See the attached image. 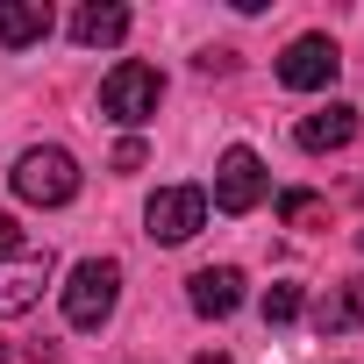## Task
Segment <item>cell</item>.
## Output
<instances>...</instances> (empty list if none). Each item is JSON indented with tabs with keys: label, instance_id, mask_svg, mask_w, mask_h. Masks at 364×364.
<instances>
[{
	"label": "cell",
	"instance_id": "obj_1",
	"mask_svg": "<svg viewBox=\"0 0 364 364\" xmlns=\"http://www.w3.org/2000/svg\"><path fill=\"white\" fill-rule=\"evenodd\" d=\"M157 100H164V79H157V65H143V58H122V65L100 79V114L122 122V129H143V122L157 114Z\"/></svg>",
	"mask_w": 364,
	"mask_h": 364
},
{
	"label": "cell",
	"instance_id": "obj_5",
	"mask_svg": "<svg viewBox=\"0 0 364 364\" xmlns=\"http://www.w3.org/2000/svg\"><path fill=\"white\" fill-rule=\"evenodd\" d=\"M264 186H272V178H264V157L257 150H222V164H215V208L222 215H250L257 200H264Z\"/></svg>",
	"mask_w": 364,
	"mask_h": 364
},
{
	"label": "cell",
	"instance_id": "obj_10",
	"mask_svg": "<svg viewBox=\"0 0 364 364\" xmlns=\"http://www.w3.org/2000/svg\"><path fill=\"white\" fill-rule=\"evenodd\" d=\"M357 136V107H343V100H328L321 114H307L300 129H293V143L307 150V157H321V150H343Z\"/></svg>",
	"mask_w": 364,
	"mask_h": 364
},
{
	"label": "cell",
	"instance_id": "obj_15",
	"mask_svg": "<svg viewBox=\"0 0 364 364\" xmlns=\"http://www.w3.org/2000/svg\"><path fill=\"white\" fill-rule=\"evenodd\" d=\"M15 250H22V222H15V215H0V257H15Z\"/></svg>",
	"mask_w": 364,
	"mask_h": 364
},
{
	"label": "cell",
	"instance_id": "obj_14",
	"mask_svg": "<svg viewBox=\"0 0 364 364\" xmlns=\"http://www.w3.org/2000/svg\"><path fill=\"white\" fill-rule=\"evenodd\" d=\"M279 222L307 229V222H321V200H314V193H279Z\"/></svg>",
	"mask_w": 364,
	"mask_h": 364
},
{
	"label": "cell",
	"instance_id": "obj_8",
	"mask_svg": "<svg viewBox=\"0 0 364 364\" xmlns=\"http://www.w3.org/2000/svg\"><path fill=\"white\" fill-rule=\"evenodd\" d=\"M186 307H193L200 321H229V314L243 307V272H236V264H200V272L186 279Z\"/></svg>",
	"mask_w": 364,
	"mask_h": 364
},
{
	"label": "cell",
	"instance_id": "obj_19",
	"mask_svg": "<svg viewBox=\"0 0 364 364\" xmlns=\"http://www.w3.org/2000/svg\"><path fill=\"white\" fill-rule=\"evenodd\" d=\"M357 243H364V236H357Z\"/></svg>",
	"mask_w": 364,
	"mask_h": 364
},
{
	"label": "cell",
	"instance_id": "obj_12",
	"mask_svg": "<svg viewBox=\"0 0 364 364\" xmlns=\"http://www.w3.org/2000/svg\"><path fill=\"white\" fill-rule=\"evenodd\" d=\"M50 36V8L43 0H0V50H29Z\"/></svg>",
	"mask_w": 364,
	"mask_h": 364
},
{
	"label": "cell",
	"instance_id": "obj_2",
	"mask_svg": "<svg viewBox=\"0 0 364 364\" xmlns=\"http://www.w3.org/2000/svg\"><path fill=\"white\" fill-rule=\"evenodd\" d=\"M8 178H15V193H22L29 208H65V200L79 193V164H72V150H58V143L22 150Z\"/></svg>",
	"mask_w": 364,
	"mask_h": 364
},
{
	"label": "cell",
	"instance_id": "obj_17",
	"mask_svg": "<svg viewBox=\"0 0 364 364\" xmlns=\"http://www.w3.org/2000/svg\"><path fill=\"white\" fill-rule=\"evenodd\" d=\"M193 364H229V357H222V350H208V357H193Z\"/></svg>",
	"mask_w": 364,
	"mask_h": 364
},
{
	"label": "cell",
	"instance_id": "obj_18",
	"mask_svg": "<svg viewBox=\"0 0 364 364\" xmlns=\"http://www.w3.org/2000/svg\"><path fill=\"white\" fill-rule=\"evenodd\" d=\"M0 364H8V343H0Z\"/></svg>",
	"mask_w": 364,
	"mask_h": 364
},
{
	"label": "cell",
	"instance_id": "obj_6",
	"mask_svg": "<svg viewBox=\"0 0 364 364\" xmlns=\"http://www.w3.org/2000/svg\"><path fill=\"white\" fill-rule=\"evenodd\" d=\"M336 72H343V50L328 36H293L279 58V86H293V93H321V86H336Z\"/></svg>",
	"mask_w": 364,
	"mask_h": 364
},
{
	"label": "cell",
	"instance_id": "obj_13",
	"mask_svg": "<svg viewBox=\"0 0 364 364\" xmlns=\"http://www.w3.org/2000/svg\"><path fill=\"white\" fill-rule=\"evenodd\" d=\"M257 314H264V328H286V321H300V286H272Z\"/></svg>",
	"mask_w": 364,
	"mask_h": 364
},
{
	"label": "cell",
	"instance_id": "obj_7",
	"mask_svg": "<svg viewBox=\"0 0 364 364\" xmlns=\"http://www.w3.org/2000/svg\"><path fill=\"white\" fill-rule=\"evenodd\" d=\"M50 250H15V257H0V321L8 314H29L36 300H43V286H50Z\"/></svg>",
	"mask_w": 364,
	"mask_h": 364
},
{
	"label": "cell",
	"instance_id": "obj_4",
	"mask_svg": "<svg viewBox=\"0 0 364 364\" xmlns=\"http://www.w3.org/2000/svg\"><path fill=\"white\" fill-rule=\"evenodd\" d=\"M143 236L150 243H193L200 229H208V193L200 186H164V193H150V208H143Z\"/></svg>",
	"mask_w": 364,
	"mask_h": 364
},
{
	"label": "cell",
	"instance_id": "obj_16",
	"mask_svg": "<svg viewBox=\"0 0 364 364\" xmlns=\"http://www.w3.org/2000/svg\"><path fill=\"white\" fill-rule=\"evenodd\" d=\"M114 171H143V143H136V136L114 150Z\"/></svg>",
	"mask_w": 364,
	"mask_h": 364
},
{
	"label": "cell",
	"instance_id": "obj_11",
	"mask_svg": "<svg viewBox=\"0 0 364 364\" xmlns=\"http://www.w3.org/2000/svg\"><path fill=\"white\" fill-rule=\"evenodd\" d=\"M364 321V279H336L321 300H314V328L321 336H350Z\"/></svg>",
	"mask_w": 364,
	"mask_h": 364
},
{
	"label": "cell",
	"instance_id": "obj_9",
	"mask_svg": "<svg viewBox=\"0 0 364 364\" xmlns=\"http://www.w3.org/2000/svg\"><path fill=\"white\" fill-rule=\"evenodd\" d=\"M129 36V8L122 0H86V8L72 15V43L79 50H114Z\"/></svg>",
	"mask_w": 364,
	"mask_h": 364
},
{
	"label": "cell",
	"instance_id": "obj_3",
	"mask_svg": "<svg viewBox=\"0 0 364 364\" xmlns=\"http://www.w3.org/2000/svg\"><path fill=\"white\" fill-rule=\"evenodd\" d=\"M122 300V264L114 257H79L72 279H65V321L72 328H100Z\"/></svg>",
	"mask_w": 364,
	"mask_h": 364
}]
</instances>
